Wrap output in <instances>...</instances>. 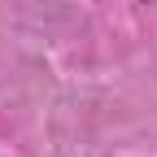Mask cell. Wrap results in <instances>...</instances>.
I'll return each mask as SVG.
<instances>
[{
	"label": "cell",
	"instance_id": "6da1fadb",
	"mask_svg": "<svg viewBox=\"0 0 157 157\" xmlns=\"http://www.w3.org/2000/svg\"><path fill=\"white\" fill-rule=\"evenodd\" d=\"M144 5H148V0H144Z\"/></svg>",
	"mask_w": 157,
	"mask_h": 157
}]
</instances>
